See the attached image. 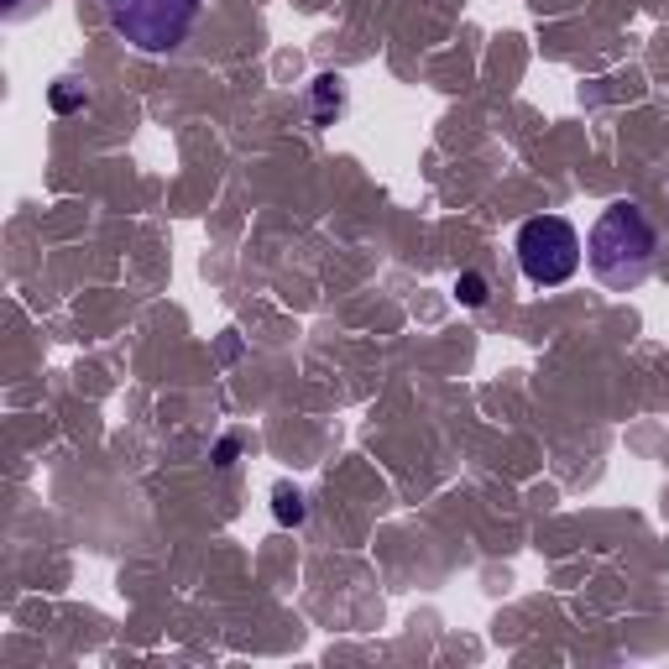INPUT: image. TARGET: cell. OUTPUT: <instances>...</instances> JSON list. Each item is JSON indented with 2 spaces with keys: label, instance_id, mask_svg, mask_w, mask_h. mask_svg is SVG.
Masks as SVG:
<instances>
[{
  "label": "cell",
  "instance_id": "obj_5",
  "mask_svg": "<svg viewBox=\"0 0 669 669\" xmlns=\"http://www.w3.org/2000/svg\"><path fill=\"white\" fill-rule=\"evenodd\" d=\"M48 105H53L58 115H74V110H84V105H89V89H84V79H53V84H48Z\"/></svg>",
  "mask_w": 669,
  "mask_h": 669
},
{
  "label": "cell",
  "instance_id": "obj_1",
  "mask_svg": "<svg viewBox=\"0 0 669 669\" xmlns=\"http://www.w3.org/2000/svg\"><path fill=\"white\" fill-rule=\"evenodd\" d=\"M586 262L591 278L607 293H633L654 278L659 262V225L643 210L638 199H612L602 215H596L591 236H586Z\"/></svg>",
  "mask_w": 669,
  "mask_h": 669
},
{
  "label": "cell",
  "instance_id": "obj_7",
  "mask_svg": "<svg viewBox=\"0 0 669 669\" xmlns=\"http://www.w3.org/2000/svg\"><path fill=\"white\" fill-rule=\"evenodd\" d=\"M455 298L466 309H487L492 304V283L481 278V272H460V278H455Z\"/></svg>",
  "mask_w": 669,
  "mask_h": 669
},
{
  "label": "cell",
  "instance_id": "obj_2",
  "mask_svg": "<svg viewBox=\"0 0 669 669\" xmlns=\"http://www.w3.org/2000/svg\"><path fill=\"white\" fill-rule=\"evenodd\" d=\"M513 251H518V272L528 288H565L581 272L586 241L565 215H534L518 225Z\"/></svg>",
  "mask_w": 669,
  "mask_h": 669
},
{
  "label": "cell",
  "instance_id": "obj_4",
  "mask_svg": "<svg viewBox=\"0 0 669 669\" xmlns=\"http://www.w3.org/2000/svg\"><path fill=\"white\" fill-rule=\"evenodd\" d=\"M345 110V79L340 74H319L314 79V126H330Z\"/></svg>",
  "mask_w": 669,
  "mask_h": 669
},
{
  "label": "cell",
  "instance_id": "obj_8",
  "mask_svg": "<svg viewBox=\"0 0 669 669\" xmlns=\"http://www.w3.org/2000/svg\"><path fill=\"white\" fill-rule=\"evenodd\" d=\"M37 6H48V0H32V6H16V11H6V21H27Z\"/></svg>",
  "mask_w": 669,
  "mask_h": 669
},
{
  "label": "cell",
  "instance_id": "obj_3",
  "mask_svg": "<svg viewBox=\"0 0 669 669\" xmlns=\"http://www.w3.org/2000/svg\"><path fill=\"white\" fill-rule=\"evenodd\" d=\"M110 27L142 53H173L194 32L204 0H105Z\"/></svg>",
  "mask_w": 669,
  "mask_h": 669
},
{
  "label": "cell",
  "instance_id": "obj_6",
  "mask_svg": "<svg viewBox=\"0 0 669 669\" xmlns=\"http://www.w3.org/2000/svg\"><path fill=\"white\" fill-rule=\"evenodd\" d=\"M272 518H278V523H304L309 518V507H304V492H298V487H278V492H272Z\"/></svg>",
  "mask_w": 669,
  "mask_h": 669
}]
</instances>
